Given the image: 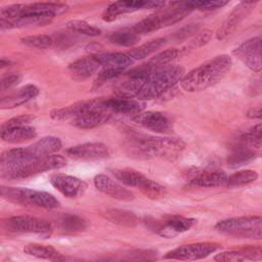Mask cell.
<instances>
[{
	"label": "cell",
	"mask_w": 262,
	"mask_h": 262,
	"mask_svg": "<svg viewBox=\"0 0 262 262\" xmlns=\"http://www.w3.org/2000/svg\"><path fill=\"white\" fill-rule=\"evenodd\" d=\"M185 148V142L179 138L136 135L131 137L128 150L131 157L143 160H176Z\"/></svg>",
	"instance_id": "obj_1"
},
{
	"label": "cell",
	"mask_w": 262,
	"mask_h": 262,
	"mask_svg": "<svg viewBox=\"0 0 262 262\" xmlns=\"http://www.w3.org/2000/svg\"><path fill=\"white\" fill-rule=\"evenodd\" d=\"M232 67L229 55L222 54L196 67L180 80L181 87L187 92L206 90L222 80Z\"/></svg>",
	"instance_id": "obj_2"
},
{
	"label": "cell",
	"mask_w": 262,
	"mask_h": 262,
	"mask_svg": "<svg viewBox=\"0 0 262 262\" xmlns=\"http://www.w3.org/2000/svg\"><path fill=\"white\" fill-rule=\"evenodd\" d=\"M184 76V69L179 66H166L152 72L142 83L136 98L154 99L174 87Z\"/></svg>",
	"instance_id": "obj_3"
},
{
	"label": "cell",
	"mask_w": 262,
	"mask_h": 262,
	"mask_svg": "<svg viewBox=\"0 0 262 262\" xmlns=\"http://www.w3.org/2000/svg\"><path fill=\"white\" fill-rule=\"evenodd\" d=\"M215 229L237 238L261 239L262 218L260 216H243L224 219L215 225Z\"/></svg>",
	"instance_id": "obj_4"
},
{
	"label": "cell",
	"mask_w": 262,
	"mask_h": 262,
	"mask_svg": "<svg viewBox=\"0 0 262 262\" xmlns=\"http://www.w3.org/2000/svg\"><path fill=\"white\" fill-rule=\"evenodd\" d=\"M0 196L24 206H35L45 209H54L59 206V202L51 193L30 188L0 186Z\"/></svg>",
	"instance_id": "obj_5"
},
{
	"label": "cell",
	"mask_w": 262,
	"mask_h": 262,
	"mask_svg": "<svg viewBox=\"0 0 262 262\" xmlns=\"http://www.w3.org/2000/svg\"><path fill=\"white\" fill-rule=\"evenodd\" d=\"M113 174L123 184L139 189L143 194L150 199H159L165 195L166 189L163 185L147 178L142 173L133 169L114 170Z\"/></svg>",
	"instance_id": "obj_6"
},
{
	"label": "cell",
	"mask_w": 262,
	"mask_h": 262,
	"mask_svg": "<svg viewBox=\"0 0 262 262\" xmlns=\"http://www.w3.org/2000/svg\"><path fill=\"white\" fill-rule=\"evenodd\" d=\"M147 227L155 233L164 237H173L176 234L189 230L195 223V219L183 216H167L163 219H148L145 221Z\"/></svg>",
	"instance_id": "obj_7"
},
{
	"label": "cell",
	"mask_w": 262,
	"mask_h": 262,
	"mask_svg": "<svg viewBox=\"0 0 262 262\" xmlns=\"http://www.w3.org/2000/svg\"><path fill=\"white\" fill-rule=\"evenodd\" d=\"M67 166V159L60 155H47L30 161L20 170H18L11 179L27 178L39 173H43L50 170L60 169Z\"/></svg>",
	"instance_id": "obj_8"
},
{
	"label": "cell",
	"mask_w": 262,
	"mask_h": 262,
	"mask_svg": "<svg viewBox=\"0 0 262 262\" xmlns=\"http://www.w3.org/2000/svg\"><path fill=\"white\" fill-rule=\"evenodd\" d=\"M220 248V244L217 243H196L177 247L165 255L166 259L173 260H199L208 257Z\"/></svg>",
	"instance_id": "obj_9"
},
{
	"label": "cell",
	"mask_w": 262,
	"mask_h": 262,
	"mask_svg": "<svg viewBox=\"0 0 262 262\" xmlns=\"http://www.w3.org/2000/svg\"><path fill=\"white\" fill-rule=\"evenodd\" d=\"M34 160L28 146L11 148L0 155V173L11 178L26 164Z\"/></svg>",
	"instance_id": "obj_10"
},
{
	"label": "cell",
	"mask_w": 262,
	"mask_h": 262,
	"mask_svg": "<svg viewBox=\"0 0 262 262\" xmlns=\"http://www.w3.org/2000/svg\"><path fill=\"white\" fill-rule=\"evenodd\" d=\"M261 36L254 37L237 46L232 53L251 71L260 72L261 61Z\"/></svg>",
	"instance_id": "obj_11"
},
{
	"label": "cell",
	"mask_w": 262,
	"mask_h": 262,
	"mask_svg": "<svg viewBox=\"0 0 262 262\" xmlns=\"http://www.w3.org/2000/svg\"><path fill=\"white\" fill-rule=\"evenodd\" d=\"M6 225L13 231L37 233L42 235H48L52 230L48 221L29 215L12 216L7 219Z\"/></svg>",
	"instance_id": "obj_12"
},
{
	"label": "cell",
	"mask_w": 262,
	"mask_h": 262,
	"mask_svg": "<svg viewBox=\"0 0 262 262\" xmlns=\"http://www.w3.org/2000/svg\"><path fill=\"white\" fill-rule=\"evenodd\" d=\"M132 121L139 126L156 133H169L173 130L172 121L160 112H139L132 117Z\"/></svg>",
	"instance_id": "obj_13"
},
{
	"label": "cell",
	"mask_w": 262,
	"mask_h": 262,
	"mask_svg": "<svg viewBox=\"0 0 262 262\" xmlns=\"http://www.w3.org/2000/svg\"><path fill=\"white\" fill-rule=\"evenodd\" d=\"M161 1L162 0H118L104 10L102 19L105 21H113L122 14L134 12L144 7L159 6Z\"/></svg>",
	"instance_id": "obj_14"
},
{
	"label": "cell",
	"mask_w": 262,
	"mask_h": 262,
	"mask_svg": "<svg viewBox=\"0 0 262 262\" xmlns=\"http://www.w3.org/2000/svg\"><path fill=\"white\" fill-rule=\"evenodd\" d=\"M102 107L107 113L123 114V115H135L141 112L144 107L142 100L129 96H120L102 98Z\"/></svg>",
	"instance_id": "obj_15"
},
{
	"label": "cell",
	"mask_w": 262,
	"mask_h": 262,
	"mask_svg": "<svg viewBox=\"0 0 262 262\" xmlns=\"http://www.w3.org/2000/svg\"><path fill=\"white\" fill-rule=\"evenodd\" d=\"M50 183L61 194L70 199L77 198L82 194L87 187V184L83 180L62 173H55L51 175Z\"/></svg>",
	"instance_id": "obj_16"
},
{
	"label": "cell",
	"mask_w": 262,
	"mask_h": 262,
	"mask_svg": "<svg viewBox=\"0 0 262 262\" xmlns=\"http://www.w3.org/2000/svg\"><path fill=\"white\" fill-rule=\"evenodd\" d=\"M70 158L83 161H94L105 159L110 156L108 147L101 142H86L67 149Z\"/></svg>",
	"instance_id": "obj_17"
},
{
	"label": "cell",
	"mask_w": 262,
	"mask_h": 262,
	"mask_svg": "<svg viewBox=\"0 0 262 262\" xmlns=\"http://www.w3.org/2000/svg\"><path fill=\"white\" fill-rule=\"evenodd\" d=\"M94 185L95 187L103 192L104 194H107L114 199L120 200V201H132L134 200V193L119 184L117 181L112 179L111 177L104 175V174H98L94 177Z\"/></svg>",
	"instance_id": "obj_18"
},
{
	"label": "cell",
	"mask_w": 262,
	"mask_h": 262,
	"mask_svg": "<svg viewBox=\"0 0 262 262\" xmlns=\"http://www.w3.org/2000/svg\"><path fill=\"white\" fill-rule=\"evenodd\" d=\"M262 258V250L260 246H247L234 250L224 251L217 254L214 260L219 262L260 260Z\"/></svg>",
	"instance_id": "obj_19"
},
{
	"label": "cell",
	"mask_w": 262,
	"mask_h": 262,
	"mask_svg": "<svg viewBox=\"0 0 262 262\" xmlns=\"http://www.w3.org/2000/svg\"><path fill=\"white\" fill-rule=\"evenodd\" d=\"M38 94L39 89L33 84H28L19 88L17 91L0 98V108L8 110L17 107L28 102L29 100L35 98Z\"/></svg>",
	"instance_id": "obj_20"
},
{
	"label": "cell",
	"mask_w": 262,
	"mask_h": 262,
	"mask_svg": "<svg viewBox=\"0 0 262 262\" xmlns=\"http://www.w3.org/2000/svg\"><path fill=\"white\" fill-rule=\"evenodd\" d=\"M251 5L252 4L242 3L241 5L236 6L228 15V17L224 20V23L221 25V27L218 29L216 33V38L218 40H223L228 35H230L236 29L239 23L244 19V17L247 15Z\"/></svg>",
	"instance_id": "obj_21"
},
{
	"label": "cell",
	"mask_w": 262,
	"mask_h": 262,
	"mask_svg": "<svg viewBox=\"0 0 262 262\" xmlns=\"http://www.w3.org/2000/svg\"><path fill=\"white\" fill-rule=\"evenodd\" d=\"M111 114L99 110L87 111L72 120V124L79 129H92L106 123Z\"/></svg>",
	"instance_id": "obj_22"
},
{
	"label": "cell",
	"mask_w": 262,
	"mask_h": 262,
	"mask_svg": "<svg viewBox=\"0 0 262 262\" xmlns=\"http://www.w3.org/2000/svg\"><path fill=\"white\" fill-rule=\"evenodd\" d=\"M99 67L100 64L95 55H91L75 60L69 66V70L74 78L83 80L92 76L99 69Z\"/></svg>",
	"instance_id": "obj_23"
},
{
	"label": "cell",
	"mask_w": 262,
	"mask_h": 262,
	"mask_svg": "<svg viewBox=\"0 0 262 262\" xmlns=\"http://www.w3.org/2000/svg\"><path fill=\"white\" fill-rule=\"evenodd\" d=\"M69 7L63 3L58 2H37L25 6V14H38L44 16L54 17L63 14L68 11ZM23 15V16H24Z\"/></svg>",
	"instance_id": "obj_24"
},
{
	"label": "cell",
	"mask_w": 262,
	"mask_h": 262,
	"mask_svg": "<svg viewBox=\"0 0 262 262\" xmlns=\"http://www.w3.org/2000/svg\"><path fill=\"white\" fill-rule=\"evenodd\" d=\"M37 136L36 129L29 125L15 126L0 130V137L9 143H20Z\"/></svg>",
	"instance_id": "obj_25"
},
{
	"label": "cell",
	"mask_w": 262,
	"mask_h": 262,
	"mask_svg": "<svg viewBox=\"0 0 262 262\" xmlns=\"http://www.w3.org/2000/svg\"><path fill=\"white\" fill-rule=\"evenodd\" d=\"M259 155H260L259 149L238 144L233 149V151L228 156L227 164L230 168H238L241 166H244L252 162L257 157H259Z\"/></svg>",
	"instance_id": "obj_26"
},
{
	"label": "cell",
	"mask_w": 262,
	"mask_h": 262,
	"mask_svg": "<svg viewBox=\"0 0 262 262\" xmlns=\"http://www.w3.org/2000/svg\"><path fill=\"white\" fill-rule=\"evenodd\" d=\"M61 147V141L59 138L54 136H45L32 145H29L28 148L33 156L34 159L51 155L60 149Z\"/></svg>",
	"instance_id": "obj_27"
},
{
	"label": "cell",
	"mask_w": 262,
	"mask_h": 262,
	"mask_svg": "<svg viewBox=\"0 0 262 262\" xmlns=\"http://www.w3.org/2000/svg\"><path fill=\"white\" fill-rule=\"evenodd\" d=\"M100 67L113 68L125 71L132 63V58L125 53L121 52H106L95 54Z\"/></svg>",
	"instance_id": "obj_28"
},
{
	"label": "cell",
	"mask_w": 262,
	"mask_h": 262,
	"mask_svg": "<svg viewBox=\"0 0 262 262\" xmlns=\"http://www.w3.org/2000/svg\"><path fill=\"white\" fill-rule=\"evenodd\" d=\"M227 174L224 171H205L191 180V183L200 187H215L222 184H225Z\"/></svg>",
	"instance_id": "obj_29"
},
{
	"label": "cell",
	"mask_w": 262,
	"mask_h": 262,
	"mask_svg": "<svg viewBox=\"0 0 262 262\" xmlns=\"http://www.w3.org/2000/svg\"><path fill=\"white\" fill-rule=\"evenodd\" d=\"M104 217L113 223L127 227H135L140 222V219L135 213L126 210L111 209L105 211Z\"/></svg>",
	"instance_id": "obj_30"
},
{
	"label": "cell",
	"mask_w": 262,
	"mask_h": 262,
	"mask_svg": "<svg viewBox=\"0 0 262 262\" xmlns=\"http://www.w3.org/2000/svg\"><path fill=\"white\" fill-rule=\"evenodd\" d=\"M24 252L30 256H34L40 259L46 260H58L61 258V254L53 247L41 244H29L25 246Z\"/></svg>",
	"instance_id": "obj_31"
},
{
	"label": "cell",
	"mask_w": 262,
	"mask_h": 262,
	"mask_svg": "<svg viewBox=\"0 0 262 262\" xmlns=\"http://www.w3.org/2000/svg\"><path fill=\"white\" fill-rule=\"evenodd\" d=\"M165 43H166V38L152 39L146 43L141 44L138 47L131 49V51L128 53V55L132 58V60L133 59H136V60L143 59V58L149 56L150 54H152L154 52H156L161 47H163L165 45Z\"/></svg>",
	"instance_id": "obj_32"
},
{
	"label": "cell",
	"mask_w": 262,
	"mask_h": 262,
	"mask_svg": "<svg viewBox=\"0 0 262 262\" xmlns=\"http://www.w3.org/2000/svg\"><path fill=\"white\" fill-rule=\"evenodd\" d=\"M57 225L64 232L76 233L85 230L87 227V222L78 215L67 214L57 219Z\"/></svg>",
	"instance_id": "obj_33"
},
{
	"label": "cell",
	"mask_w": 262,
	"mask_h": 262,
	"mask_svg": "<svg viewBox=\"0 0 262 262\" xmlns=\"http://www.w3.org/2000/svg\"><path fill=\"white\" fill-rule=\"evenodd\" d=\"M163 27H165V24L162 13H155L134 25L132 30L139 35L157 31Z\"/></svg>",
	"instance_id": "obj_34"
},
{
	"label": "cell",
	"mask_w": 262,
	"mask_h": 262,
	"mask_svg": "<svg viewBox=\"0 0 262 262\" xmlns=\"http://www.w3.org/2000/svg\"><path fill=\"white\" fill-rule=\"evenodd\" d=\"M181 55V50L177 48H169L154 56L147 61V63L156 71L166 66H169L173 60Z\"/></svg>",
	"instance_id": "obj_35"
},
{
	"label": "cell",
	"mask_w": 262,
	"mask_h": 262,
	"mask_svg": "<svg viewBox=\"0 0 262 262\" xmlns=\"http://www.w3.org/2000/svg\"><path fill=\"white\" fill-rule=\"evenodd\" d=\"M110 41L120 46L131 47L139 41V35L136 34L132 29H124L113 33L110 37Z\"/></svg>",
	"instance_id": "obj_36"
},
{
	"label": "cell",
	"mask_w": 262,
	"mask_h": 262,
	"mask_svg": "<svg viewBox=\"0 0 262 262\" xmlns=\"http://www.w3.org/2000/svg\"><path fill=\"white\" fill-rule=\"evenodd\" d=\"M258 178V173L254 170H241L227 176L225 184L228 186H239L254 182Z\"/></svg>",
	"instance_id": "obj_37"
},
{
	"label": "cell",
	"mask_w": 262,
	"mask_h": 262,
	"mask_svg": "<svg viewBox=\"0 0 262 262\" xmlns=\"http://www.w3.org/2000/svg\"><path fill=\"white\" fill-rule=\"evenodd\" d=\"M261 140H262V128L261 124H258L248 130L239 137V144L253 147L256 149H261Z\"/></svg>",
	"instance_id": "obj_38"
},
{
	"label": "cell",
	"mask_w": 262,
	"mask_h": 262,
	"mask_svg": "<svg viewBox=\"0 0 262 262\" xmlns=\"http://www.w3.org/2000/svg\"><path fill=\"white\" fill-rule=\"evenodd\" d=\"M66 27L72 32L80 33V34L90 36V37L99 36L100 33H101L98 28L93 27V26L89 25L88 23H86L85 20H80V19L70 20V21L67 23Z\"/></svg>",
	"instance_id": "obj_39"
},
{
	"label": "cell",
	"mask_w": 262,
	"mask_h": 262,
	"mask_svg": "<svg viewBox=\"0 0 262 262\" xmlns=\"http://www.w3.org/2000/svg\"><path fill=\"white\" fill-rule=\"evenodd\" d=\"M53 17L38 15V14H26L15 20H13L14 27H31V26H45L48 25Z\"/></svg>",
	"instance_id": "obj_40"
},
{
	"label": "cell",
	"mask_w": 262,
	"mask_h": 262,
	"mask_svg": "<svg viewBox=\"0 0 262 262\" xmlns=\"http://www.w3.org/2000/svg\"><path fill=\"white\" fill-rule=\"evenodd\" d=\"M21 43L32 47V48H37V49H46L51 47L53 40L50 36L48 35H32V36H27L25 38L20 39Z\"/></svg>",
	"instance_id": "obj_41"
},
{
	"label": "cell",
	"mask_w": 262,
	"mask_h": 262,
	"mask_svg": "<svg viewBox=\"0 0 262 262\" xmlns=\"http://www.w3.org/2000/svg\"><path fill=\"white\" fill-rule=\"evenodd\" d=\"M230 0H189L186 2L187 6L192 9L212 10L225 6Z\"/></svg>",
	"instance_id": "obj_42"
},
{
	"label": "cell",
	"mask_w": 262,
	"mask_h": 262,
	"mask_svg": "<svg viewBox=\"0 0 262 262\" xmlns=\"http://www.w3.org/2000/svg\"><path fill=\"white\" fill-rule=\"evenodd\" d=\"M25 6L24 4H14L10 6H6L2 8L1 13L11 21L21 17L25 14Z\"/></svg>",
	"instance_id": "obj_43"
},
{
	"label": "cell",
	"mask_w": 262,
	"mask_h": 262,
	"mask_svg": "<svg viewBox=\"0 0 262 262\" xmlns=\"http://www.w3.org/2000/svg\"><path fill=\"white\" fill-rule=\"evenodd\" d=\"M34 120V117L32 115H20L14 118H11L10 120L6 121L0 128L1 129H6L10 127H15V126H23V125H28L30 122Z\"/></svg>",
	"instance_id": "obj_44"
},
{
	"label": "cell",
	"mask_w": 262,
	"mask_h": 262,
	"mask_svg": "<svg viewBox=\"0 0 262 262\" xmlns=\"http://www.w3.org/2000/svg\"><path fill=\"white\" fill-rule=\"evenodd\" d=\"M212 37V32L210 30H205L200 32L188 44L189 48H199L207 44Z\"/></svg>",
	"instance_id": "obj_45"
},
{
	"label": "cell",
	"mask_w": 262,
	"mask_h": 262,
	"mask_svg": "<svg viewBox=\"0 0 262 262\" xmlns=\"http://www.w3.org/2000/svg\"><path fill=\"white\" fill-rule=\"evenodd\" d=\"M19 81H20V76L18 74H12L4 77L3 79L0 80V91L9 89L15 86Z\"/></svg>",
	"instance_id": "obj_46"
},
{
	"label": "cell",
	"mask_w": 262,
	"mask_h": 262,
	"mask_svg": "<svg viewBox=\"0 0 262 262\" xmlns=\"http://www.w3.org/2000/svg\"><path fill=\"white\" fill-rule=\"evenodd\" d=\"M195 30H198V28H195L194 26L185 27V28H183L181 31H179V32L176 34V37H177V39H180V38H182V37H186V36H188L190 33H193Z\"/></svg>",
	"instance_id": "obj_47"
},
{
	"label": "cell",
	"mask_w": 262,
	"mask_h": 262,
	"mask_svg": "<svg viewBox=\"0 0 262 262\" xmlns=\"http://www.w3.org/2000/svg\"><path fill=\"white\" fill-rule=\"evenodd\" d=\"M247 117L251 118V119H260L261 118V107H253L250 108L247 112Z\"/></svg>",
	"instance_id": "obj_48"
},
{
	"label": "cell",
	"mask_w": 262,
	"mask_h": 262,
	"mask_svg": "<svg viewBox=\"0 0 262 262\" xmlns=\"http://www.w3.org/2000/svg\"><path fill=\"white\" fill-rule=\"evenodd\" d=\"M13 27L14 25L10 19L6 17H0V30H8Z\"/></svg>",
	"instance_id": "obj_49"
},
{
	"label": "cell",
	"mask_w": 262,
	"mask_h": 262,
	"mask_svg": "<svg viewBox=\"0 0 262 262\" xmlns=\"http://www.w3.org/2000/svg\"><path fill=\"white\" fill-rule=\"evenodd\" d=\"M8 64H9V61H8V60H6V59H4V58H0V70L3 69V68H5V67H7Z\"/></svg>",
	"instance_id": "obj_50"
},
{
	"label": "cell",
	"mask_w": 262,
	"mask_h": 262,
	"mask_svg": "<svg viewBox=\"0 0 262 262\" xmlns=\"http://www.w3.org/2000/svg\"><path fill=\"white\" fill-rule=\"evenodd\" d=\"M259 0H242L243 3H246V4H253L255 2H258Z\"/></svg>",
	"instance_id": "obj_51"
}]
</instances>
